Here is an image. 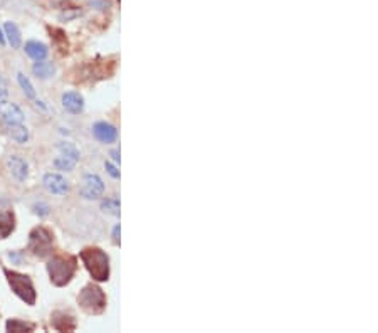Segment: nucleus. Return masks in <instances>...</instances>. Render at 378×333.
I'll list each match as a JSON object with an SVG mask.
<instances>
[{
  "label": "nucleus",
  "instance_id": "obj_9",
  "mask_svg": "<svg viewBox=\"0 0 378 333\" xmlns=\"http://www.w3.org/2000/svg\"><path fill=\"white\" fill-rule=\"evenodd\" d=\"M7 167H9L10 174L14 179H17L19 182H24L29 175V165L24 158H21L19 155H10L7 158Z\"/></svg>",
  "mask_w": 378,
  "mask_h": 333
},
{
  "label": "nucleus",
  "instance_id": "obj_26",
  "mask_svg": "<svg viewBox=\"0 0 378 333\" xmlns=\"http://www.w3.org/2000/svg\"><path fill=\"white\" fill-rule=\"evenodd\" d=\"M5 96H7V88L5 84H3V81L0 79V100H3Z\"/></svg>",
  "mask_w": 378,
  "mask_h": 333
},
{
  "label": "nucleus",
  "instance_id": "obj_6",
  "mask_svg": "<svg viewBox=\"0 0 378 333\" xmlns=\"http://www.w3.org/2000/svg\"><path fill=\"white\" fill-rule=\"evenodd\" d=\"M104 192V183L98 175L88 174L82 179V185H81V195L88 201H94V199H100Z\"/></svg>",
  "mask_w": 378,
  "mask_h": 333
},
{
  "label": "nucleus",
  "instance_id": "obj_3",
  "mask_svg": "<svg viewBox=\"0 0 378 333\" xmlns=\"http://www.w3.org/2000/svg\"><path fill=\"white\" fill-rule=\"evenodd\" d=\"M3 274H5L7 281H9V286L12 288V291L15 293L22 301H25L27 305H35V298H37V293H35L34 283L27 274H21L17 271H10V269H3Z\"/></svg>",
  "mask_w": 378,
  "mask_h": 333
},
{
  "label": "nucleus",
  "instance_id": "obj_27",
  "mask_svg": "<svg viewBox=\"0 0 378 333\" xmlns=\"http://www.w3.org/2000/svg\"><path fill=\"white\" fill-rule=\"evenodd\" d=\"M111 156L115 158V162H120V152L118 150H111Z\"/></svg>",
  "mask_w": 378,
  "mask_h": 333
},
{
  "label": "nucleus",
  "instance_id": "obj_8",
  "mask_svg": "<svg viewBox=\"0 0 378 333\" xmlns=\"http://www.w3.org/2000/svg\"><path fill=\"white\" fill-rule=\"evenodd\" d=\"M42 183H44L46 190L49 192V194H54V195H68L69 190H71L68 180L62 177V175H59V174H47V175H44V180H42Z\"/></svg>",
  "mask_w": 378,
  "mask_h": 333
},
{
  "label": "nucleus",
  "instance_id": "obj_10",
  "mask_svg": "<svg viewBox=\"0 0 378 333\" xmlns=\"http://www.w3.org/2000/svg\"><path fill=\"white\" fill-rule=\"evenodd\" d=\"M93 133L101 143H115L118 138V131L113 125L106 123V121H100L94 125Z\"/></svg>",
  "mask_w": 378,
  "mask_h": 333
},
{
  "label": "nucleus",
  "instance_id": "obj_13",
  "mask_svg": "<svg viewBox=\"0 0 378 333\" xmlns=\"http://www.w3.org/2000/svg\"><path fill=\"white\" fill-rule=\"evenodd\" d=\"M25 54L29 57H32L34 61H42L47 57L49 54V49L47 46H44L42 42H37V41H29L25 44Z\"/></svg>",
  "mask_w": 378,
  "mask_h": 333
},
{
  "label": "nucleus",
  "instance_id": "obj_5",
  "mask_svg": "<svg viewBox=\"0 0 378 333\" xmlns=\"http://www.w3.org/2000/svg\"><path fill=\"white\" fill-rule=\"evenodd\" d=\"M54 246V237L52 232L47 231L46 227H35L29 236V249L32 251L35 256L44 257L47 254H50Z\"/></svg>",
  "mask_w": 378,
  "mask_h": 333
},
{
  "label": "nucleus",
  "instance_id": "obj_24",
  "mask_svg": "<svg viewBox=\"0 0 378 333\" xmlns=\"http://www.w3.org/2000/svg\"><path fill=\"white\" fill-rule=\"evenodd\" d=\"M104 167H106V170H108V174L111 175V177H115V179L120 177V172L116 170V167H115V165H111V163H109V162H106V163H104Z\"/></svg>",
  "mask_w": 378,
  "mask_h": 333
},
{
  "label": "nucleus",
  "instance_id": "obj_17",
  "mask_svg": "<svg viewBox=\"0 0 378 333\" xmlns=\"http://www.w3.org/2000/svg\"><path fill=\"white\" fill-rule=\"evenodd\" d=\"M3 30H5V36L9 39L10 46L14 49H17L22 42V37H21V32H19V27L14 24V22H5L3 26Z\"/></svg>",
  "mask_w": 378,
  "mask_h": 333
},
{
  "label": "nucleus",
  "instance_id": "obj_21",
  "mask_svg": "<svg viewBox=\"0 0 378 333\" xmlns=\"http://www.w3.org/2000/svg\"><path fill=\"white\" fill-rule=\"evenodd\" d=\"M17 79H19V84H21L22 91L25 93V96L30 98V100H34V98H35V89H34V86L30 84V81L27 79V77L24 76L22 73L17 74Z\"/></svg>",
  "mask_w": 378,
  "mask_h": 333
},
{
  "label": "nucleus",
  "instance_id": "obj_25",
  "mask_svg": "<svg viewBox=\"0 0 378 333\" xmlns=\"http://www.w3.org/2000/svg\"><path fill=\"white\" fill-rule=\"evenodd\" d=\"M113 242L120 244V224L115 226V229H113Z\"/></svg>",
  "mask_w": 378,
  "mask_h": 333
},
{
  "label": "nucleus",
  "instance_id": "obj_19",
  "mask_svg": "<svg viewBox=\"0 0 378 333\" xmlns=\"http://www.w3.org/2000/svg\"><path fill=\"white\" fill-rule=\"evenodd\" d=\"M7 332H15V333H22V332H32L34 325L32 323H25L22 320H9L5 325Z\"/></svg>",
  "mask_w": 378,
  "mask_h": 333
},
{
  "label": "nucleus",
  "instance_id": "obj_22",
  "mask_svg": "<svg viewBox=\"0 0 378 333\" xmlns=\"http://www.w3.org/2000/svg\"><path fill=\"white\" fill-rule=\"evenodd\" d=\"M57 150L61 152L62 155H68V156H73V158L79 160V152H77V148L74 147V145L71 143H59L57 145Z\"/></svg>",
  "mask_w": 378,
  "mask_h": 333
},
{
  "label": "nucleus",
  "instance_id": "obj_2",
  "mask_svg": "<svg viewBox=\"0 0 378 333\" xmlns=\"http://www.w3.org/2000/svg\"><path fill=\"white\" fill-rule=\"evenodd\" d=\"M77 268V261L73 256H54L47 262L50 283L56 286H66L73 280Z\"/></svg>",
  "mask_w": 378,
  "mask_h": 333
},
{
  "label": "nucleus",
  "instance_id": "obj_14",
  "mask_svg": "<svg viewBox=\"0 0 378 333\" xmlns=\"http://www.w3.org/2000/svg\"><path fill=\"white\" fill-rule=\"evenodd\" d=\"M7 133H9L10 138L19 145L27 143V140H29V130H27V127H24V123L7 125Z\"/></svg>",
  "mask_w": 378,
  "mask_h": 333
},
{
  "label": "nucleus",
  "instance_id": "obj_11",
  "mask_svg": "<svg viewBox=\"0 0 378 333\" xmlns=\"http://www.w3.org/2000/svg\"><path fill=\"white\" fill-rule=\"evenodd\" d=\"M62 106H64L66 111L73 113V115H79L82 109H84V100H82L79 93H74V91L64 93V95H62Z\"/></svg>",
  "mask_w": 378,
  "mask_h": 333
},
{
  "label": "nucleus",
  "instance_id": "obj_4",
  "mask_svg": "<svg viewBox=\"0 0 378 333\" xmlns=\"http://www.w3.org/2000/svg\"><path fill=\"white\" fill-rule=\"evenodd\" d=\"M77 303L89 315H100L106 308V296L101 288L89 284L86 288H82V291L77 296Z\"/></svg>",
  "mask_w": 378,
  "mask_h": 333
},
{
  "label": "nucleus",
  "instance_id": "obj_12",
  "mask_svg": "<svg viewBox=\"0 0 378 333\" xmlns=\"http://www.w3.org/2000/svg\"><path fill=\"white\" fill-rule=\"evenodd\" d=\"M50 323H52V327L59 332H71L76 328V321H74L73 316L66 315V313H62V311L54 313Z\"/></svg>",
  "mask_w": 378,
  "mask_h": 333
},
{
  "label": "nucleus",
  "instance_id": "obj_16",
  "mask_svg": "<svg viewBox=\"0 0 378 333\" xmlns=\"http://www.w3.org/2000/svg\"><path fill=\"white\" fill-rule=\"evenodd\" d=\"M15 229V217L12 212H2L0 214V239L9 237Z\"/></svg>",
  "mask_w": 378,
  "mask_h": 333
},
{
  "label": "nucleus",
  "instance_id": "obj_20",
  "mask_svg": "<svg viewBox=\"0 0 378 333\" xmlns=\"http://www.w3.org/2000/svg\"><path fill=\"white\" fill-rule=\"evenodd\" d=\"M101 209H103V212H106V214L120 215V201H118L116 197L106 199V201L101 202Z\"/></svg>",
  "mask_w": 378,
  "mask_h": 333
},
{
  "label": "nucleus",
  "instance_id": "obj_15",
  "mask_svg": "<svg viewBox=\"0 0 378 333\" xmlns=\"http://www.w3.org/2000/svg\"><path fill=\"white\" fill-rule=\"evenodd\" d=\"M32 73L37 77H41V79H49V77H52L54 73H56V66H54L52 62L42 59V61H37L32 66Z\"/></svg>",
  "mask_w": 378,
  "mask_h": 333
},
{
  "label": "nucleus",
  "instance_id": "obj_18",
  "mask_svg": "<svg viewBox=\"0 0 378 333\" xmlns=\"http://www.w3.org/2000/svg\"><path fill=\"white\" fill-rule=\"evenodd\" d=\"M79 162V160L73 158V156H68V155H59L56 160H54V167L57 168V170H62V172H69L73 170L74 167H76V163Z\"/></svg>",
  "mask_w": 378,
  "mask_h": 333
},
{
  "label": "nucleus",
  "instance_id": "obj_7",
  "mask_svg": "<svg viewBox=\"0 0 378 333\" xmlns=\"http://www.w3.org/2000/svg\"><path fill=\"white\" fill-rule=\"evenodd\" d=\"M0 118L7 125H17V123H24V111L12 101H0Z\"/></svg>",
  "mask_w": 378,
  "mask_h": 333
},
{
  "label": "nucleus",
  "instance_id": "obj_1",
  "mask_svg": "<svg viewBox=\"0 0 378 333\" xmlns=\"http://www.w3.org/2000/svg\"><path fill=\"white\" fill-rule=\"evenodd\" d=\"M81 261L96 281H106L109 278V257L100 248H86L81 251Z\"/></svg>",
  "mask_w": 378,
  "mask_h": 333
},
{
  "label": "nucleus",
  "instance_id": "obj_23",
  "mask_svg": "<svg viewBox=\"0 0 378 333\" xmlns=\"http://www.w3.org/2000/svg\"><path fill=\"white\" fill-rule=\"evenodd\" d=\"M34 212L39 214V215H47L49 214V207L46 204H35L34 205Z\"/></svg>",
  "mask_w": 378,
  "mask_h": 333
}]
</instances>
